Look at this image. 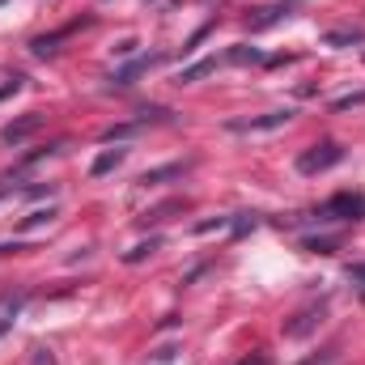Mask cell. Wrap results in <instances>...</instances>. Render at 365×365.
Segmentation results:
<instances>
[{"mask_svg": "<svg viewBox=\"0 0 365 365\" xmlns=\"http://www.w3.org/2000/svg\"><path fill=\"white\" fill-rule=\"evenodd\" d=\"M353 106H365V93H349V98H336L331 110H353Z\"/></svg>", "mask_w": 365, "mask_h": 365, "instance_id": "obj_18", "label": "cell"}, {"mask_svg": "<svg viewBox=\"0 0 365 365\" xmlns=\"http://www.w3.org/2000/svg\"><path fill=\"white\" fill-rule=\"evenodd\" d=\"M255 225H259V217H255V212H238V217H230V230H234L238 238H242L247 230H255Z\"/></svg>", "mask_w": 365, "mask_h": 365, "instance_id": "obj_16", "label": "cell"}, {"mask_svg": "<svg viewBox=\"0 0 365 365\" xmlns=\"http://www.w3.org/2000/svg\"><path fill=\"white\" fill-rule=\"evenodd\" d=\"M187 166H191V162H170V166L145 170V175H140V182H145V187H162V182H170V179H182V175H187Z\"/></svg>", "mask_w": 365, "mask_h": 365, "instance_id": "obj_7", "label": "cell"}, {"mask_svg": "<svg viewBox=\"0 0 365 365\" xmlns=\"http://www.w3.org/2000/svg\"><path fill=\"white\" fill-rule=\"evenodd\" d=\"M365 217V195L361 191H340V195H331L319 212H314V221H361Z\"/></svg>", "mask_w": 365, "mask_h": 365, "instance_id": "obj_2", "label": "cell"}, {"mask_svg": "<svg viewBox=\"0 0 365 365\" xmlns=\"http://www.w3.org/2000/svg\"><path fill=\"white\" fill-rule=\"evenodd\" d=\"M38 128H43V115H38V110H26V115H17L13 123L0 128V140H4V145H21V140H30Z\"/></svg>", "mask_w": 365, "mask_h": 365, "instance_id": "obj_5", "label": "cell"}, {"mask_svg": "<svg viewBox=\"0 0 365 365\" xmlns=\"http://www.w3.org/2000/svg\"><path fill=\"white\" fill-rule=\"evenodd\" d=\"M4 195H13V182H9V179L0 182V200H4Z\"/></svg>", "mask_w": 365, "mask_h": 365, "instance_id": "obj_26", "label": "cell"}, {"mask_svg": "<svg viewBox=\"0 0 365 365\" xmlns=\"http://www.w3.org/2000/svg\"><path fill=\"white\" fill-rule=\"evenodd\" d=\"M158 247H162V238H149V242H136V247H132V251L123 255V264H140V259H149V255H153Z\"/></svg>", "mask_w": 365, "mask_h": 365, "instance_id": "obj_14", "label": "cell"}, {"mask_svg": "<svg viewBox=\"0 0 365 365\" xmlns=\"http://www.w3.org/2000/svg\"><path fill=\"white\" fill-rule=\"evenodd\" d=\"M212 230H230V217H217V221H200L195 234H212Z\"/></svg>", "mask_w": 365, "mask_h": 365, "instance_id": "obj_20", "label": "cell"}, {"mask_svg": "<svg viewBox=\"0 0 365 365\" xmlns=\"http://www.w3.org/2000/svg\"><path fill=\"white\" fill-rule=\"evenodd\" d=\"M123 158H128V149H106V153H98L93 158V179H102V175H110V170H119L123 166Z\"/></svg>", "mask_w": 365, "mask_h": 365, "instance_id": "obj_9", "label": "cell"}, {"mask_svg": "<svg viewBox=\"0 0 365 365\" xmlns=\"http://www.w3.org/2000/svg\"><path fill=\"white\" fill-rule=\"evenodd\" d=\"M51 217H56V212H51V208H47V212H30V217H26V230H30V225H47V221H51Z\"/></svg>", "mask_w": 365, "mask_h": 365, "instance_id": "obj_21", "label": "cell"}, {"mask_svg": "<svg viewBox=\"0 0 365 365\" xmlns=\"http://www.w3.org/2000/svg\"><path fill=\"white\" fill-rule=\"evenodd\" d=\"M302 247H306V251H314V255H331V251L340 247V238H336V234H331V238H306Z\"/></svg>", "mask_w": 365, "mask_h": 365, "instance_id": "obj_15", "label": "cell"}, {"mask_svg": "<svg viewBox=\"0 0 365 365\" xmlns=\"http://www.w3.org/2000/svg\"><path fill=\"white\" fill-rule=\"evenodd\" d=\"M34 353H38V357H34V365H56V361H51V353H47V349H34Z\"/></svg>", "mask_w": 365, "mask_h": 365, "instance_id": "obj_24", "label": "cell"}, {"mask_svg": "<svg viewBox=\"0 0 365 365\" xmlns=\"http://www.w3.org/2000/svg\"><path fill=\"white\" fill-rule=\"evenodd\" d=\"M323 314H327V306H323V302H314V306H302L293 319H284V327H280V331H284V340H302V336H310V331L323 323Z\"/></svg>", "mask_w": 365, "mask_h": 365, "instance_id": "obj_3", "label": "cell"}, {"mask_svg": "<svg viewBox=\"0 0 365 365\" xmlns=\"http://www.w3.org/2000/svg\"><path fill=\"white\" fill-rule=\"evenodd\" d=\"M68 34H73V26H68V30H56V34H43V38H34L30 47H34V56H51V51H56V43H60V38H68Z\"/></svg>", "mask_w": 365, "mask_h": 365, "instance_id": "obj_13", "label": "cell"}, {"mask_svg": "<svg viewBox=\"0 0 365 365\" xmlns=\"http://www.w3.org/2000/svg\"><path fill=\"white\" fill-rule=\"evenodd\" d=\"M0 4H4V0H0Z\"/></svg>", "mask_w": 365, "mask_h": 365, "instance_id": "obj_27", "label": "cell"}, {"mask_svg": "<svg viewBox=\"0 0 365 365\" xmlns=\"http://www.w3.org/2000/svg\"><path fill=\"white\" fill-rule=\"evenodd\" d=\"M323 43L327 47H357V43H365L361 30H331V34H323Z\"/></svg>", "mask_w": 365, "mask_h": 365, "instance_id": "obj_12", "label": "cell"}, {"mask_svg": "<svg viewBox=\"0 0 365 365\" xmlns=\"http://www.w3.org/2000/svg\"><path fill=\"white\" fill-rule=\"evenodd\" d=\"M340 162H344V149H340L336 140H319V145H310V149L297 153V175L314 179V175H323V170H331V166H340Z\"/></svg>", "mask_w": 365, "mask_h": 365, "instance_id": "obj_1", "label": "cell"}, {"mask_svg": "<svg viewBox=\"0 0 365 365\" xmlns=\"http://www.w3.org/2000/svg\"><path fill=\"white\" fill-rule=\"evenodd\" d=\"M153 64H162V56H140V60H132L128 68H119V73L110 77V86H132V81H136L140 73H149Z\"/></svg>", "mask_w": 365, "mask_h": 365, "instance_id": "obj_6", "label": "cell"}, {"mask_svg": "<svg viewBox=\"0 0 365 365\" xmlns=\"http://www.w3.org/2000/svg\"><path fill=\"white\" fill-rule=\"evenodd\" d=\"M221 64H268V56H264L259 47H247V43H238V47H230V51L221 56Z\"/></svg>", "mask_w": 365, "mask_h": 365, "instance_id": "obj_8", "label": "cell"}, {"mask_svg": "<svg viewBox=\"0 0 365 365\" xmlns=\"http://www.w3.org/2000/svg\"><path fill=\"white\" fill-rule=\"evenodd\" d=\"M349 280H353V284H365V264H353V268H349Z\"/></svg>", "mask_w": 365, "mask_h": 365, "instance_id": "obj_23", "label": "cell"}, {"mask_svg": "<svg viewBox=\"0 0 365 365\" xmlns=\"http://www.w3.org/2000/svg\"><path fill=\"white\" fill-rule=\"evenodd\" d=\"M280 13H284V4H280V9H264V17H255L251 26H255V30H264V26H272V21H280Z\"/></svg>", "mask_w": 365, "mask_h": 365, "instance_id": "obj_19", "label": "cell"}, {"mask_svg": "<svg viewBox=\"0 0 365 365\" xmlns=\"http://www.w3.org/2000/svg\"><path fill=\"white\" fill-rule=\"evenodd\" d=\"M217 56H208V60H200V64H191V68H182L179 73V86H191V81H200V77H208V73H217Z\"/></svg>", "mask_w": 365, "mask_h": 365, "instance_id": "obj_11", "label": "cell"}, {"mask_svg": "<svg viewBox=\"0 0 365 365\" xmlns=\"http://www.w3.org/2000/svg\"><path fill=\"white\" fill-rule=\"evenodd\" d=\"M293 119V110H268V115H251V119H230V132H276Z\"/></svg>", "mask_w": 365, "mask_h": 365, "instance_id": "obj_4", "label": "cell"}, {"mask_svg": "<svg viewBox=\"0 0 365 365\" xmlns=\"http://www.w3.org/2000/svg\"><path fill=\"white\" fill-rule=\"evenodd\" d=\"M136 128H140V123H119V128H106V132H102V140H123V136H132Z\"/></svg>", "mask_w": 365, "mask_h": 365, "instance_id": "obj_17", "label": "cell"}, {"mask_svg": "<svg viewBox=\"0 0 365 365\" xmlns=\"http://www.w3.org/2000/svg\"><path fill=\"white\" fill-rule=\"evenodd\" d=\"M26 306V293H0V327H9Z\"/></svg>", "mask_w": 365, "mask_h": 365, "instance_id": "obj_10", "label": "cell"}, {"mask_svg": "<svg viewBox=\"0 0 365 365\" xmlns=\"http://www.w3.org/2000/svg\"><path fill=\"white\" fill-rule=\"evenodd\" d=\"M238 365H268V357H264V353H255V357H247V361H238Z\"/></svg>", "mask_w": 365, "mask_h": 365, "instance_id": "obj_25", "label": "cell"}, {"mask_svg": "<svg viewBox=\"0 0 365 365\" xmlns=\"http://www.w3.org/2000/svg\"><path fill=\"white\" fill-rule=\"evenodd\" d=\"M21 90V77H9V81H4V86H0V102H4V98H9V93H17Z\"/></svg>", "mask_w": 365, "mask_h": 365, "instance_id": "obj_22", "label": "cell"}]
</instances>
